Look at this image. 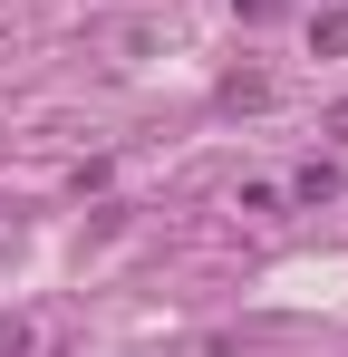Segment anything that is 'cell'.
<instances>
[{"instance_id": "1", "label": "cell", "mask_w": 348, "mask_h": 357, "mask_svg": "<svg viewBox=\"0 0 348 357\" xmlns=\"http://www.w3.org/2000/svg\"><path fill=\"white\" fill-rule=\"evenodd\" d=\"M310 49H319V59H348V0H339V10H319V20H310Z\"/></svg>"}, {"instance_id": "2", "label": "cell", "mask_w": 348, "mask_h": 357, "mask_svg": "<svg viewBox=\"0 0 348 357\" xmlns=\"http://www.w3.org/2000/svg\"><path fill=\"white\" fill-rule=\"evenodd\" d=\"M261 97H271V77H252V68H242V77H223V107H261Z\"/></svg>"}, {"instance_id": "3", "label": "cell", "mask_w": 348, "mask_h": 357, "mask_svg": "<svg viewBox=\"0 0 348 357\" xmlns=\"http://www.w3.org/2000/svg\"><path fill=\"white\" fill-rule=\"evenodd\" d=\"M339 193V165H300V203H329Z\"/></svg>"}]
</instances>
